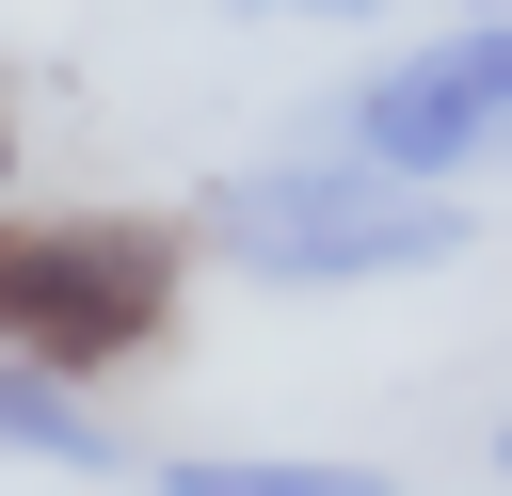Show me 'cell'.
<instances>
[{
	"label": "cell",
	"mask_w": 512,
	"mask_h": 496,
	"mask_svg": "<svg viewBox=\"0 0 512 496\" xmlns=\"http://www.w3.org/2000/svg\"><path fill=\"white\" fill-rule=\"evenodd\" d=\"M176 224H128V208H64V224H0V352L48 368V384H96L128 352L176 336Z\"/></svg>",
	"instance_id": "cell-1"
},
{
	"label": "cell",
	"mask_w": 512,
	"mask_h": 496,
	"mask_svg": "<svg viewBox=\"0 0 512 496\" xmlns=\"http://www.w3.org/2000/svg\"><path fill=\"white\" fill-rule=\"evenodd\" d=\"M224 256H240L256 288H384V272L464 256V208L336 144V160H272V176H240V192H224Z\"/></svg>",
	"instance_id": "cell-2"
},
{
	"label": "cell",
	"mask_w": 512,
	"mask_h": 496,
	"mask_svg": "<svg viewBox=\"0 0 512 496\" xmlns=\"http://www.w3.org/2000/svg\"><path fill=\"white\" fill-rule=\"evenodd\" d=\"M336 144L384 160V176H416V192L480 176V160L512 144V16H464V32H432V48H400V64H368L352 112H336Z\"/></svg>",
	"instance_id": "cell-3"
},
{
	"label": "cell",
	"mask_w": 512,
	"mask_h": 496,
	"mask_svg": "<svg viewBox=\"0 0 512 496\" xmlns=\"http://www.w3.org/2000/svg\"><path fill=\"white\" fill-rule=\"evenodd\" d=\"M160 496H384V464H320V448H176Z\"/></svg>",
	"instance_id": "cell-4"
},
{
	"label": "cell",
	"mask_w": 512,
	"mask_h": 496,
	"mask_svg": "<svg viewBox=\"0 0 512 496\" xmlns=\"http://www.w3.org/2000/svg\"><path fill=\"white\" fill-rule=\"evenodd\" d=\"M0 448H16V464H64V480H112V464H128V448L80 416V384H48V368H16V352H0Z\"/></svg>",
	"instance_id": "cell-5"
},
{
	"label": "cell",
	"mask_w": 512,
	"mask_h": 496,
	"mask_svg": "<svg viewBox=\"0 0 512 496\" xmlns=\"http://www.w3.org/2000/svg\"><path fill=\"white\" fill-rule=\"evenodd\" d=\"M256 16H336V32H352V16H384V0H256Z\"/></svg>",
	"instance_id": "cell-6"
},
{
	"label": "cell",
	"mask_w": 512,
	"mask_h": 496,
	"mask_svg": "<svg viewBox=\"0 0 512 496\" xmlns=\"http://www.w3.org/2000/svg\"><path fill=\"white\" fill-rule=\"evenodd\" d=\"M0 192H16V112H0Z\"/></svg>",
	"instance_id": "cell-7"
},
{
	"label": "cell",
	"mask_w": 512,
	"mask_h": 496,
	"mask_svg": "<svg viewBox=\"0 0 512 496\" xmlns=\"http://www.w3.org/2000/svg\"><path fill=\"white\" fill-rule=\"evenodd\" d=\"M496 480H512V432H496Z\"/></svg>",
	"instance_id": "cell-8"
},
{
	"label": "cell",
	"mask_w": 512,
	"mask_h": 496,
	"mask_svg": "<svg viewBox=\"0 0 512 496\" xmlns=\"http://www.w3.org/2000/svg\"><path fill=\"white\" fill-rule=\"evenodd\" d=\"M480 16H512V0H480Z\"/></svg>",
	"instance_id": "cell-9"
}]
</instances>
